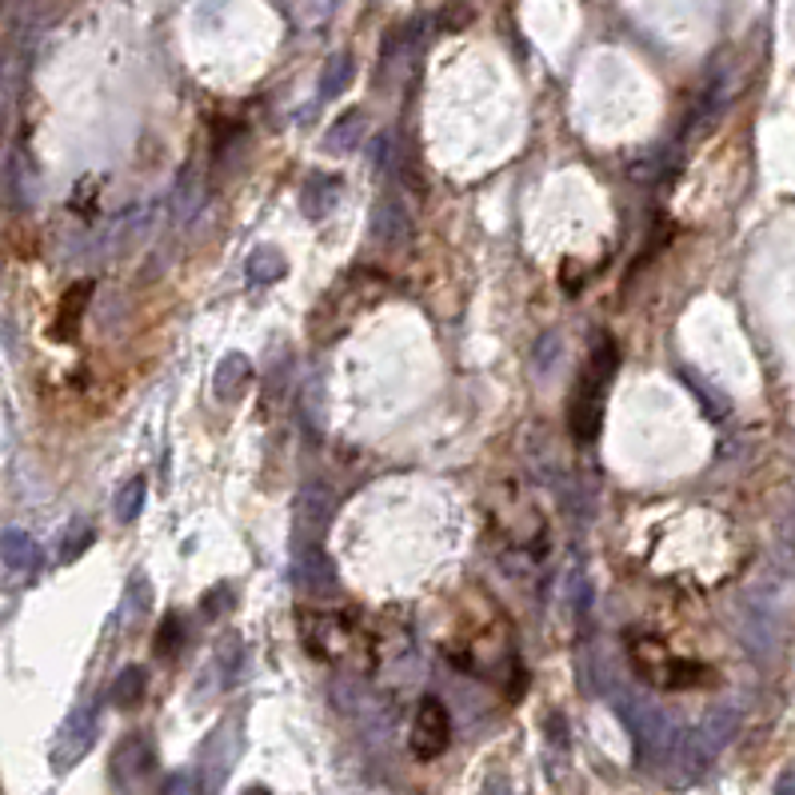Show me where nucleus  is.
<instances>
[{"label":"nucleus","instance_id":"10","mask_svg":"<svg viewBox=\"0 0 795 795\" xmlns=\"http://www.w3.org/2000/svg\"><path fill=\"white\" fill-rule=\"evenodd\" d=\"M164 795H185V780H173V784H168V792Z\"/></svg>","mask_w":795,"mask_h":795},{"label":"nucleus","instance_id":"4","mask_svg":"<svg viewBox=\"0 0 795 795\" xmlns=\"http://www.w3.org/2000/svg\"><path fill=\"white\" fill-rule=\"evenodd\" d=\"M88 296H93V284H72L69 293H64V300H60V308H57V324H52V336H57L60 344H69V340L76 336V324H81V317H84Z\"/></svg>","mask_w":795,"mask_h":795},{"label":"nucleus","instance_id":"1","mask_svg":"<svg viewBox=\"0 0 795 795\" xmlns=\"http://www.w3.org/2000/svg\"><path fill=\"white\" fill-rule=\"evenodd\" d=\"M616 344L604 336L596 352H592V360L584 364V376H580V384H576V396H572V408H568V424H572V436L576 440H592L600 428V416H604V396H608V384L612 376H616Z\"/></svg>","mask_w":795,"mask_h":795},{"label":"nucleus","instance_id":"11","mask_svg":"<svg viewBox=\"0 0 795 795\" xmlns=\"http://www.w3.org/2000/svg\"><path fill=\"white\" fill-rule=\"evenodd\" d=\"M248 795H269V792H264V787H252V792H248Z\"/></svg>","mask_w":795,"mask_h":795},{"label":"nucleus","instance_id":"5","mask_svg":"<svg viewBox=\"0 0 795 795\" xmlns=\"http://www.w3.org/2000/svg\"><path fill=\"white\" fill-rule=\"evenodd\" d=\"M93 744V724L84 720V715H76L69 727H64V736H60V744H57V751H52V763H57L60 772L69 768L72 760H81V751Z\"/></svg>","mask_w":795,"mask_h":795},{"label":"nucleus","instance_id":"9","mask_svg":"<svg viewBox=\"0 0 795 795\" xmlns=\"http://www.w3.org/2000/svg\"><path fill=\"white\" fill-rule=\"evenodd\" d=\"M775 795H795V768H792V772L780 775V784H775Z\"/></svg>","mask_w":795,"mask_h":795},{"label":"nucleus","instance_id":"7","mask_svg":"<svg viewBox=\"0 0 795 795\" xmlns=\"http://www.w3.org/2000/svg\"><path fill=\"white\" fill-rule=\"evenodd\" d=\"M0 551H4L9 563H16V568H28V563H33V544H28L21 532H9V536L0 539Z\"/></svg>","mask_w":795,"mask_h":795},{"label":"nucleus","instance_id":"2","mask_svg":"<svg viewBox=\"0 0 795 795\" xmlns=\"http://www.w3.org/2000/svg\"><path fill=\"white\" fill-rule=\"evenodd\" d=\"M632 664L648 684L655 688H696L708 679V667L691 664V660H679L672 655L660 640H648V636H636L632 640Z\"/></svg>","mask_w":795,"mask_h":795},{"label":"nucleus","instance_id":"8","mask_svg":"<svg viewBox=\"0 0 795 795\" xmlns=\"http://www.w3.org/2000/svg\"><path fill=\"white\" fill-rule=\"evenodd\" d=\"M176 632H180V628H176V620H164V632H161V643H156V652H161V655H173Z\"/></svg>","mask_w":795,"mask_h":795},{"label":"nucleus","instance_id":"6","mask_svg":"<svg viewBox=\"0 0 795 795\" xmlns=\"http://www.w3.org/2000/svg\"><path fill=\"white\" fill-rule=\"evenodd\" d=\"M141 691H144L141 667H129V672H124V676L117 679V688H112V700H117L120 708H137V703H141Z\"/></svg>","mask_w":795,"mask_h":795},{"label":"nucleus","instance_id":"3","mask_svg":"<svg viewBox=\"0 0 795 795\" xmlns=\"http://www.w3.org/2000/svg\"><path fill=\"white\" fill-rule=\"evenodd\" d=\"M448 744H452V715L436 696H424L420 708H416V720H412V756L416 760H436V756L448 751Z\"/></svg>","mask_w":795,"mask_h":795}]
</instances>
